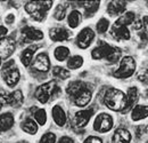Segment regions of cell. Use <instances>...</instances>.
<instances>
[{"instance_id":"obj_1","label":"cell","mask_w":148,"mask_h":143,"mask_svg":"<svg viewBox=\"0 0 148 143\" xmlns=\"http://www.w3.org/2000/svg\"><path fill=\"white\" fill-rule=\"evenodd\" d=\"M127 95L120 90L110 88L104 94V104L113 111H122L125 107Z\"/></svg>"},{"instance_id":"obj_2","label":"cell","mask_w":148,"mask_h":143,"mask_svg":"<svg viewBox=\"0 0 148 143\" xmlns=\"http://www.w3.org/2000/svg\"><path fill=\"white\" fill-rule=\"evenodd\" d=\"M121 49L111 45L100 42V45L93 48L91 55L95 60H106L111 63H115L121 58Z\"/></svg>"},{"instance_id":"obj_3","label":"cell","mask_w":148,"mask_h":143,"mask_svg":"<svg viewBox=\"0 0 148 143\" xmlns=\"http://www.w3.org/2000/svg\"><path fill=\"white\" fill-rule=\"evenodd\" d=\"M53 7V1H27L25 3V10L36 21H43L47 12Z\"/></svg>"},{"instance_id":"obj_4","label":"cell","mask_w":148,"mask_h":143,"mask_svg":"<svg viewBox=\"0 0 148 143\" xmlns=\"http://www.w3.org/2000/svg\"><path fill=\"white\" fill-rule=\"evenodd\" d=\"M1 74H2V78H3L5 83L10 87L15 86L19 81V71L17 67L15 65L14 60H9L8 62H6L2 65Z\"/></svg>"},{"instance_id":"obj_5","label":"cell","mask_w":148,"mask_h":143,"mask_svg":"<svg viewBox=\"0 0 148 143\" xmlns=\"http://www.w3.org/2000/svg\"><path fill=\"white\" fill-rule=\"evenodd\" d=\"M136 67H137V64H136V61L133 60V57L125 56L121 60L119 69L116 71H114L113 74L117 79H127L134 73Z\"/></svg>"},{"instance_id":"obj_6","label":"cell","mask_w":148,"mask_h":143,"mask_svg":"<svg viewBox=\"0 0 148 143\" xmlns=\"http://www.w3.org/2000/svg\"><path fill=\"white\" fill-rule=\"evenodd\" d=\"M58 87L55 81H48L41 86H39L36 90V97L40 103H47L51 96H55V94L58 92Z\"/></svg>"},{"instance_id":"obj_7","label":"cell","mask_w":148,"mask_h":143,"mask_svg":"<svg viewBox=\"0 0 148 143\" xmlns=\"http://www.w3.org/2000/svg\"><path fill=\"white\" fill-rule=\"evenodd\" d=\"M113 118L108 113H99L93 123V129L98 133H107L113 127Z\"/></svg>"},{"instance_id":"obj_8","label":"cell","mask_w":148,"mask_h":143,"mask_svg":"<svg viewBox=\"0 0 148 143\" xmlns=\"http://www.w3.org/2000/svg\"><path fill=\"white\" fill-rule=\"evenodd\" d=\"M93 38H95V32L92 30L90 28H84L76 37V45L80 48L86 49L91 45Z\"/></svg>"},{"instance_id":"obj_9","label":"cell","mask_w":148,"mask_h":143,"mask_svg":"<svg viewBox=\"0 0 148 143\" xmlns=\"http://www.w3.org/2000/svg\"><path fill=\"white\" fill-rule=\"evenodd\" d=\"M93 115V110L92 109H89V110H82V111H79L75 113L73 120H72V125L76 128H81V127H84L89 123L90 118L92 117Z\"/></svg>"},{"instance_id":"obj_10","label":"cell","mask_w":148,"mask_h":143,"mask_svg":"<svg viewBox=\"0 0 148 143\" xmlns=\"http://www.w3.org/2000/svg\"><path fill=\"white\" fill-rule=\"evenodd\" d=\"M15 51V41L13 38H3L0 40V60L8 58Z\"/></svg>"},{"instance_id":"obj_11","label":"cell","mask_w":148,"mask_h":143,"mask_svg":"<svg viewBox=\"0 0 148 143\" xmlns=\"http://www.w3.org/2000/svg\"><path fill=\"white\" fill-rule=\"evenodd\" d=\"M91 97H92V92L86 86L84 88H82V90L74 96L73 101L76 107L83 108L91 101Z\"/></svg>"},{"instance_id":"obj_12","label":"cell","mask_w":148,"mask_h":143,"mask_svg":"<svg viewBox=\"0 0 148 143\" xmlns=\"http://www.w3.org/2000/svg\"><path fill=\"white\" fill-rule=\"evenodd\" d=\"M33 68L40 72H47L50 69V61L49 57L46 53H40L37 55L34 63H33Z\"/></svg>"},{"instance_id":"obj_13","label":"cell","mask_w":148,"mask_h":143,"mask_svg":"<svg viewBox=\"0 0 148 143\" xmlns=\"http://www.w3.org/2000/svg\"><path fill=\"white\" fill-rule=\"evenodd\" d=\"M111 35L114 39L119 41H124L130 39V31L127 26H122L119 24H114L111 29Z\"/></svg>"},{"instance_id":"obj_14","label":"cell","mask_w":148,"mask_h":143,"mask_svg":"<svg viewBox=\"0 0 148 143\" xmlns=\"http://www.w3.org/2000/svg\"><path fill=\"white\" fill-rule=\"evenodd\" d=\"M127 8V2L122 0H113L107 6V12L111 16H116L123 14Z\"/></svg>"},{"instance_id":"obj_15","label":"cell","mask_w":148,"mask_h":143,"mask_svg":"<svg viewBox=\"0 0 148 143\" xmlns=\"http://www.w3.org/2000/svg\"><path fill=\"white\" fill-rule=\"evenodd\" d=\"M71 36L72 33L64 28H54L49 31V37L53 41H65Z\"/></svg>"},{"instance_id":"obj_16","label":"cell","mask_w":148,"mask_h":143,"mask_svg":"<svg viewBox=\"0 0 148 143\" xmlns=\"http://www.w3.org/2000/svg\"><path fill=\"white\" fill-rule=\"evenodd\" d=\"M138 101V90L136 87H131L128 90V94H127V101H125V107L122 110L123 113H127L129 112L130 110H132L136 103Z\"/></svg>"},{"instance_id":"obj_17","label":"cell","mask_w":148,"mask_h":143,"mask_svg":"<svg viewBox=\"0 0 148 143\" xmlns=\"http://www.w3.org/2000/svg\"><path fill=\"white\" fill-rule=\"evenodd\" d=\"M24 102V96L21 90H14L13 93L6 95V103L13 108H19Z\"/></svg>"},{"instance_id":"obj_18","label":"cell","mask_w":148,"mask_h":143,"mask_svg":"<svg viewBox=\"0 0 148 143\" xmlns=\"http://www.w3.org/2000/svg\"><path fill=\"white\" fill-rule=\"evenodd\" d=\"M130 141H131V134L128 129L124 128L116 129L112 137V143H130Z\"/></svg>"},{"instance_id":"obj_19","label":"cell","mask_w":148,"mask_h":143,"mask_svg":"<svg viewBox=\"0 0 148 143\" xmlns=\"http://www.w3.org/2000/svg\"><path fill=\"white\" fill-rule=\"evenodd\" d=\"M22 33L23 36L25 37L27 40H41L43 39V32H41L40 30H38L36 28H32V26H26L22 30Z\"/></svg>"},{"instance_id":"obj_20","label":"cell","mask_w":148,"mask_h":143,"mask_svg":"<svg viewBox=\"0 0 148 143\" xmlns=\"http://www.w3.org/2000/svg\"><path fill=\"white\" fill-rule=\"evenodd\" d=\"M14 125V117L10 112L0 115V132H7Z\"/></svg>"},{"instance_id":"obj_21","label":"cell","mask_w":148,"mask_h":143,"mask_svg":"<svg viewBox=\"0 0 148 143\" xmlns=\"http://www.w3.org/2000/svg\"><path fill=\"white\" fill-rule=\"evenodd\" d=\"M53 118L55 124H57L58 126H64L66 124V115L65 111L63 110V108L60 107L59 104H57L53 108Z\"/></svg>"},{"instance_id":"obj_22","label":"cell","mask_w":148,"mask_h":143,"mask_svg":"<svg viewBox=\"0 0 148 143\" xmlns=\"http://www.w3.org/2000/svg\"><path fill=\"white\" fill-rule=\"evenodd\" d=\"M148 108L147 106H136L131 110V118L134 121L141 120L144 118H147Z\"/></svg>"},{"instance_id":"obj_23","label":"cell","mask_w":148,"mask_h":143,"mask_svg":"<svg viewBox=\"0 0 148 143\" xmlns=\"http://www.w3.org/2000/svg\"><path fill=\"white\" fill-rule=\"evenodd\" d=\"M38 47L37 46H31L29 48H25L23 51V53L21 54V62L24 67H29L33 60V55L36 53V49Z\"/></svg>"},{"instance_id":"obj_24","label":"cell","mask_w":148,"mask_h":143,"mask_svg":"<svg viewBox=\"0 0 148 143\" xmlns=\"http://www.w3.org/2000/svg\"><path fill=\"white\" fill-rule=\"evenodd\" d=\"M21 128H22L25 133H27V134H30V135H34V134L38 132V124L33 120V119H31V118H26L25 120L22 121Z\"/></svg>"},{"instance_id":"obj_25","label":"cell","mask_w":148,"mask_h":143,"mask_svg":"<svg viewBox=\"0 0 148 143\" xmlns=\"http://www.w3.org/2000/svg\"><path fill=\"white\" fill-rule=\"evenodd\" d=\"M136 19V14L132 13V12H127L124 13L122 16H120L119 19L115 22V24H119V25H122V26H128L130 24H132Z\"/></svg>"},{"instance_id":"obj_26","label":"cell","mask_w":148,"mask_h":143,"mask_svg":"<svg viewBox=\"0 0 148 143\" xmlns=\"http://www.w3.org/2000/svg\"><path fill=\"white\" fill-rule=\"evenodd\" d=\"M87 85L84 83H82V81H72L71 84H69V86L66 88V92H67V94L70 96L74 97L80 90H82V88H84Z\"/></svg>"},{"instance_id":"obj_27","label":"cell","mask_w":148,"mask_h":143,"mask_svg":"<svg viewBox=\"0 0 148 143\" xmlns=\"http://www.w3.org/2000/svg\"><path fill=\"white\" fill-rule=\"evenodd\" d=\"M99 1H84V2H82V7L84 8V10H86V14L89 16H92L93 14L98 10V8H99Z\"/></svg>"},{"instance_id":"obj_28","label":"cell","mask_w":148,"mask_h":143,"mask_svg":"<svg viewBox=\"0 0 148 143\" xmlns=\"http://www.w3.org/2000/svg\"><path fill=\"white\" fill-rule=\"evenodd\" d=\"M54 55H55L57 61L63 62V61H65L70 56V49L67 47H65V46H59V47H57L55 49Z\"/></svg>"},{"instance_id":"obj_29","label":"cell","mask_w":148,"mask_h":143,"mask_svg":"<svg viewBox=\"0 0 148 143\" xmlns=\"http://www.w3.org/2000/svg\"><path fill=\"white\" fill-rule=\"evenodd\" d=\"M83 64V57L79 56V55H74L72 57H70L69 62H67V68L71 70H76L79 68H81Z\"/></svg>"},{"instance_id":"obj_30","label":"cell","mask_w":148,"mask_h":143,"mask_svg":"<svg viewBox=\"0 0 148 143\" xmlns=\"http://www.w3.org/2000/svg\"><path fill=\"white\" fill-rule=\"evenodd\" d=\"M80 22H81V14H80V12H77V10H72L71 14L69 15V25H70L72 29H75V28L79 26Z\"/></svg>"},{"instance_id":"obj_31","label":"cell","mask_w":148,"mask_h":143,"mask_svg":"<svg viewBox=\"0 0 148 143\" xmlns=\"http://www.w3.org/2000/svg\"><path fill=\"white\" fill-rule=\"evenodd\" d=\"M66 9H67V5L66 3H59L57 5L55 12H54V17L58 21L64 19L66 16Z\"/></svg>"},{"instance_id":"obj_32","label":"cell","mask_w":148,"mask_h":143,"mask_svg":"<svg viewBox=\"0 0 148 143\" xmlns=\"http://www.w3.org/2000/svg\"><path fill=\"white\" fill-rule=\"evenodd\" d=\"M70 71L69 70H66V69H64V68H62V67H55L54 69H53V76L56 77V78H59V79H63V80H65V79H67L69 77H70Z\"/></svg>"},{"instance_id":"obj_33","label":"cell","mask_w":148,"mask_h":143,"mask_svg":"<svg viewBox=\"0 0 148 143\" xmlns=\"http://www.w3.org/2000/svg\"><path fill=\"white\" fill-rule=\"evenodd\" d=\"M34 121L37 123L38 125L43 126L46 123H47V113L43 109H38L37 112L34 113Z\"/></svg>"},{"instance_id":"obj_34","label":"cell","mask_w":148,"mask_h":143,"mask_svg":"<svg viewBox=\"0 0 148 143\" xmlns=\"http://www.w3.org/2000/svg\"><path fill=\"white\" fill-rule=\"evenodd\" d=\"M110 28V21L107 18H100L97 23V31L98 33H105Z\"/></svg>"},{"instance_id":"obj_35","label":"cell","mask_w":148,"mask_h":143,"mask_svg":"<svg viewBox=\"0 0 148 143\" xmlns=\"http://www.w3.org/2000/svg\"><path fill=\"white\" fill-rule=\"evenodd\" d=\"M55 142H56V135L54 133L48 132V133H46V134H43L41 136L39 143H55Z\"/></svg>"},{"instance_id":"obj_36","label":"cell","mask_w":148,"mask_h":143,"mask_svg":"<svg viewBox=\"0 0 148 143\" xmlns=\"http://www.w3.org/2000/svg\"><path fill=\"white\" fill-rule=\"evenodd\" d=\"M83 143H103V140L97 137V136H89L84 140Z\"/></svg>"},{"instance_id":"obj_37","label":"cell","mask_w":148,"mask_h":143,"mask_svg":"<svg viewBox=\"0 0 148 143\" xmlns=\"http://www.w3.org/2000/svg\"><path fill=\"white\" fill-rule=\"evenodd\" d=\"M58 143H75V142H74L73 139H71V137H69V136H63V137L59 139Z\"/></svg>"},{"instance_id":"obj_38","label":"cell","mask_w":148,"mask_h":143,"mask_svg":"<svg viewBox=\"0 0 148 143\" xmlns=\"http://www.w3.org/2000/svg\"><path fill=\"white\" fill-rule=\"evenodd\" d=\"M7 32H8V30H7L5 26L0 25V40H1V39H3V38H6Z\"/></svg>"},{"instance_id":"obj_39","label":"cell","mask_w":148,"mask_h":143,"mask_svg":"<svg viewBox=\"0 0 148 143\" xmlns=\"http://www.w3.org/2000/svg\"><path fill=\"white\" fill-rule=\"evenodd\" d=\"M14 19H15V15H14V14H9V15L6 17V23L12 24V23H14Z\"/></svg>"},{"instance_id":"obj_40","label":"cell","mask_w":148,"mask_h":143,"mask_svg":"<svg viewBox=\"0 0 148 143\" xmlns=\"http://www.w3.org/2000/svg\"><path fill=\"white\" fill-rule=\"evenodd\" d=\"M5 103H6V95L0 93V110H1V108L3 107Z\"/></svg>"},{"instance_id":"obj_41","label":"cell","mask_w":148,"mask_h":143,"mask_svg":"<svg viewBox=\"0 0 148 143\" xmlns=\"http://www.w3.org/2000/svg\"><path fill=\"white\" fill-rule=\"evenodd\" d=\"M143 128H144V126H139V127L136 128V132H137V136H138V137H140V136L143 135V133H144V132H141Z\"/></svg>"},{"instance_id":"obj_42","label":"cell","mask_w":148,"mask_h":143,"mask_svg":"<svg viewBox=\"0 0 148 143\" xmlns=\"http://www.w3.org/2000/svg\"><path fill=\"white\" fill-rule=\"evenodd\" d=\"M143 26H144V24H143L141 22H136V24L133 25V28H134V29H137V30H138V29H140V28H143Z\"/></svg>"},{"instance_id":"obj_43","label":"cell","mask_w":148,"mask_h":143,"mask_svg":"<svg viewBox=\"0 0 148 143\" xmlns=\"http://www.w3.org/2000/svg\"><path fill=\"white\" fill-rule=\"evenodd\" d=\"M0 65H1V60H0Z\"/></svg>"}]
</instances>
